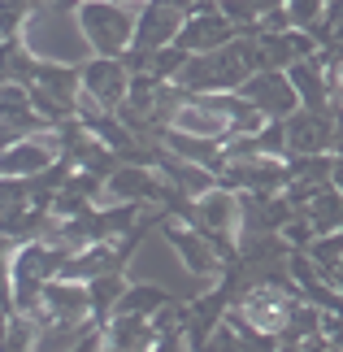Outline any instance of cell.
I'll return each instance as SVG.
<instances>
[{
    "label": "cell",
    "instance_id": "15",
    "mask_svg": "<svg viewBox=\"0 0 343 352\" xmlns=\"http://www.w3.org/2000/svg\"><path fill=\"white\" fill-rule=\"evenodd\" d=\"M126 287H131V283L122 278V274H109V278L87 283V292H91V322H96V327H109V322H113Z\"/></svg>",
    "mask_w": 343,
    "mask_h": 352
},
{
    "label": "cell",
    "instance_id": "21",
    "mask_svg": "<svg viewBox=\"0 0 343 352\" xmlns=\"http://www.w3.org/2000/svg\"><path fill=\"white\" fill-rule=\"evenodd\" d=\"M161 5H170V9H178V13H187V18L196 13V0H161Z\"/></svg>",
    "mask_w": 343,
    "mask_h": 352
},
{
    "label": "cell",
    "instance_id": "23",
    "mask_svg": "<svg viewBox=\"0 0 343 352\" xmlns=\"http://www.w3.org/2000/svg\"><path fill=\"white\" fill-rule=\"evenodd\" d=\"M335 153H343V109H335Z\"/></svg>",
    "mask_w": 343,
    "mask_h": 352
},
{
    "label": "cell",
    "instance_id": "4",
    "mask_svg": "<svg viewBox=\"0 0 343 352\" xmlns=\"http://www.w3.org/2000/svg\"><path fill=\"white\" fill-rule=\"evenodd\" d=\"M287 153L291 157H331L335 153V109H300L287 118Z\"/></svg>",
    "mask_w": 343,
    "mask_h": 352
},
{
    "label": "cell",
    "instance_id": "6",
    "mask_svg": "<svg viewBox=\"0 0 343 352\" xmlns=\"http://www.w3.org/2000/svg\"><path fill=\"white\" fill-rule=\"evenodd\" d=\"M243 100H252L265 122H287L291 113H300V96L291 87L287 70H269V74H252L248 83L239 87Z\"/></svg>",
    "mask_w": 343,
    "mask_h": 352
},
{
    "label": "cell",
    "instance_id": "24",
    "mask_svg": "<svg viewBox=\"0 0 343 352\" xmlns=\"http://www.w3.org/2000/svg\"><path fill=\"white\" fill-rule=\"evenodd\" d=\"M122 5H131V9H144V5H148V0H122Z\"/></svg>",
    "mask_w": 343,
    "mask_h": 352
},
{
    "label": "cell",
    "instance_id": "19",
    "mask_svg": "<svg viewBox=\"0 0 343 352\" xmlns=\"http://www.w3.org/2000/svg\"><path fill=\"white\" fill-rule=\"evenodd\" d=\"M326 65V78H331V100L335 109H343V52H318Z\"/></svg>",
    "mask_w": 343,
    "mask_h": 352
},
{
    "label": "cell",
    "instance_id": "3",
    "mask_svg": "<svg viewBox=\"0 0 343 352\" xmlns=\"http://www.w3.org/2000/svg\"><path fill=\"white\" fill-rule=\"evenodd\" d=\"M305 305V296L291 292V287H252L243 300L235 305L243 318L252 322L256 331H265V335H278L283 340V331H287V322H291V314Z\"/></svg>",
    "mask_w": 343,
    "mask_h": 352
},
{
    "label": "cell",
    "instance_id": "8",
    "mask_svg": "<svg viewBox=\"0 0 343 352\" xmlns=\"http://www.w3.org/2000/svg\"><path fill=\"white\" fill-rule=\"evenodd\" d=\"M61 153H57V131L44 135V140H22V144H9L5 157H0V174L5 179H35L44 174L48 166H57Z\"/></svg>",
    "mask_w": 343,
    "mask_h": 352
},
{
    "label": "cell",
    "instance_id": "13",
    "mask_svg": "<svg viewBox=\"0 0 343 352\" xmlns=\"http://www.w3.org/2000/svg\"><path fill=\"white\" fill-rule=\"evenodd\" d=\"M305 218H309L313 231H318V239L322 235H339L343 231V192L339 187H322V192L305 205Z\"/></svg>",
    "mask_w": 343,
    "mask_h": 352
},
{
    "label": "cell",
    "instance_id": "17",
    "mask_svg": "<svg viewBox=\"0 0 343 352\" xmlns=\"http://www.w3.org/2000/svg\"><path fill=\"white\" fill-rule=\"evenodd\" d=\"M191 61V52H183L178 44H170V48H161L153 61H148V74L157 78V83H174L178 74H183V65Z\"/></svg>",
    "mask_w": 343,
    "mask_h": 352
},
{
    "label": "cell",
    "instance_id": "20",
    "mask_svg": "<svg viewBox=\"0 0 343 352\" xmlns=\"http://www.w3.org/2000/svg\"><path fill=\"white\" fill-rule=\"evenodd\" d=\"M204 352H248V348H243V340H239L230 327H222V331L209 340V348H204Z\"/></svg>",
    "mask_w": 343,
    "mask_h": 352
},
{
    "label": "cell",
    "instance_id": "10",
    "mask_svg": "<svg viewBox=\"0 0 343 352\" xmlns=\"http://www.w3.org/2000/svg\"><path fill=\"white\" fill-rule=\"evenodd\" d=\"M161 192H166V179H161L157 170H144V166H118V174L109 179V196H113L118 205L157 209Z\"/></svg>",
    "mask_w": 343,
    "mask_h": 352
},
{
    "label": "cell",
    "instance_id": "5",
    "mask_svg": "<svg viewBox=\"0 0 343 352\" xmlns=\"http://www.w3.org/2000/svg\"><path fill=\"white\" fill-rule=\"evenodd\" d=\"M83 96L104 113H118L131 96V70L126 61H113V57H91L83 65Z\"/></svg>",
    "mask_w": 343,
    "mask_h": 352
},
{
    "label": "cell",
    "instance_id": "1",
    "mask_svg": "<svg viewBox=\"0 0 343 352\" xmlns=\"http://www.w3.org/2000/svg\"><path fill=\"white\" fill-rule=\"evenodd\" d=\"M135 18H140V9L122 5V0H83L78 5V26L91 39L96 57H113V61L126 57L135 39Z\"/></svg>",
    "mask_w": 343,
    "mask_h": 352
},
{
    "label": "cell",
    "instance_id": "14",
    "mask_svg": "<svg viewBox=\"0 0 343 352\" xmlns=\"http://www.w3.org/2000/svg\"><path fill=\"white\" fill-rule=\"evenodd\" d=\"M170 305H174V296L166 287H157V283H131L126 296H122V305H118V314H131V318H148V322H153L161 309H170Z\"/></svg>",
    "mask_w": 343,
    "mask_h": 352
},
{
    "label": "cell",
    "instance_id": "7",
    "mask_svg": "<svg viewBox=\"0 0 343 352\" xmlns=\"http://www.w3.org/2000/svg\"><path fill=\"white\" fill-rule=\"evenodd\" d=\"M243 31L235 22L226 18L222 9H204V13H191L183 22V35H178V48L191 52V57H200V52H217L226 44H235Z\"/></svg>",
    "mask_w": 343,
    "mask_h": 352
},
{
    "label": "cell",
    "instance_id": "18",
    "mask_svg": "<svg viewBox=\"0 0 343 352\" xmlns=\"http://www.w3.org/2000/svg\"><path fill=\"white\" fill-rule=\"evenodd\" d=\"M326 5H331V0H287V18H291L296 31L313 35V26L326 18Z\"/></svg>",
    "mask_w": 343,
    "mask_h": 352
},
{
    "label": "cell",
    "instance_id": "11",
    "mask_svg": "<svg viewBox=\"0 0 343 352\" xmlns=\"http://www.w3.org/2000/svg\"><path fill=\"white\" fill-rule=\"evenodd\" d=\"M157 174L166 179L174 192H183L191 200H200V196H209L213 187H217V174L213 170H204V166H191V161L183 157H174L170 148H161V161H157Z\"/></svg>",
    "mask_w": 343,
    "mask_h": 352
},
{
    "label": "cell",
    "instance_id": "12",
    "mask_svg": "<svg viewBox=\"0 0 343 352\" xmlns=\"http://www.w3.org/2000/svg\"><path fill=\"white\" fill-rule=\"evenodd\" d=\"M287 78H291V87H296V96H300V109H335V100H331V78H326L322 57L296 61L291 70H287Z\"/></svg>",
    "mask_w": 343,
    "mask_h": 352
},
{
    "label": "cell",
    "instance_id": "22",
    "mask_svg": "<svg viewBox=\"0 0 343 352\" xmlns=\"http://www.w3.org/2000/svg\"><path fill=\"white\" fill-rule=\"evenodd\" d=\"M331 187L343 192V153H335V174H331Z\"/></svg>",
    "mask_w": 343,
    "mask_h": 352
},
{
    "label": "cell",
    "instance_id": "9",
    "mask_svg": "<svg viewBox=\"0 0 343 352\" xmlns=\"http://www.w3.org/2000/svg\"><path fill=\"white\" fill-rule=\"evenodd\" d=\"M166 231V239L178 248V261H183L191 274H200V278H209V274H217L222 278L226 274V265H222V256H217L213 248H209V239H204L196 226H183V222H166L161 226Z\"/></svg>",
    "mask_w": 343,
    "mask_h": 352
},
{
    "label": "cell",
    "instance_id": "16",
    "mask_svg": "<svg viewBox=\"0 0 343 352\" xmlns=\"http://www.w3.org/2000/svg\"><path fill=\"white\" fill-rule=\"evenodd\" d=\"M331 174H335V153L331 157H291V183L296 187L322 192V187H331Z\"/></svg>",
    "mask_w": 343,
    "mask_h": 352
},
{
    "label": "cell",
    "instance_id": "2",
    "mask_svg": "<svg viewBox=\"0 0 343 352\" xmlns=\"http://www.w3.org/2000/svg\"><path fill=\"white\" fill-rule=\"evenodd\" d=\"M217 187L235 196H283L291 187V161L278 157H248V161H226L217 174Z\"/></svg>",
    "mask_w": 343,
    "mask_h": 352
}]
</instances>
